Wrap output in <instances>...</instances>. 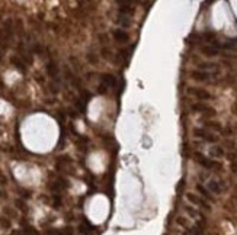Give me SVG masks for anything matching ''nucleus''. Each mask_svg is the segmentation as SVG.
<instances>
[{
  "label": "nucleus",
  "instance_id": "f257e3e1",
  "mask_svg": "<svg viewBox=\"0 0 237 235\" xmlns=\"http://www.w3.org/2000/svg\"><path fill=\"white\" fill-rule=\"evenodd\" d=\"M195 157H197L198 163H199L202 167H205V168H221V164H220V163L212 161V160H209V158L204 157L202 154H199V153H197V154H195Z\"/></svg>",
  "mask_w": 237,
  "mask_h": 235
},
{
  "label": "nucleus",
  "instance_id": "f03ea898",
  "mask_svg": "<svg viewBox=\"0 0 237 235\" xmlns=\"http://www.w3.org/2000/svg\"><path fill=\"white\" fill-rule=\"evenodd\" d=\"M186 199H188L191 203L198 205L199 208H202V209H205V210H211V206L208 205V202H207V200H204V199H201L199 196L194 195V193H186Z\"/></svg>",
  "mask_w": 237,
  "mask_h": 235
},
{
  "label": "nucleus",
  "instance_id": "7ed1b4c3",
  "mask_svg": "<svg viewBox=\"0 0 237 235\" xmlns=\"http://www.w3.org/2000/svg\"><path fill=\"white\" fill-rule=\"evenodd\" d=\"M194 135L198 136V138H202L207 142H217L218 141V138L215 135H212V134H209V132H207V131H204L201 128H195L194 129Z\"/></svg>",
  "mask_w": 237,
  "mask_h": 235
},
{
  "label": "nucleus",
  "instance_id": "20e7f679",
  "mask_svg": "<svg viewBox=\"0 0 237 235\" xmlns=\"http://www.w3.org/2000/svg\"><path fill=\"white\" fill-rule=\"evenodd\" d=\"M191 94H194L195 97H198V99H201V100H207V99H211V94L207 91V90H204V89H197V87H191L189 90H188Z\"/></svg>",
  "mask_w": 237,
  "mask_h": 235
},
{
  "label": "nucleus",
  "instance_id": "39448f33",
  "mask_svg": "<svg viewBox=\"0 0 237 235\" xmlns=\"http://www.w3.org/2000/svg\"><path fill=\"white\" fill-rule=\"evenodd\" d=\"M194 112H201V113H208V115H215V110L207 105H202V103H195L191 106Z\"/></svg>",
  "mask_w": 237,
  "mask_h": 235
},
{
  "label": "nucleus",
  "instance_id": "423d86ee",
  "mask_svg": "<svg viewBox=\"0 0 237 235\" xmlns=\"http://www.w3.org/2000/svg\"><path fill=\"white\" fill-rule=\"evenodd\" d=\"M201 51H202V54H205L207 57H214V55H217V54H218V49H217L215 46H209V45L202 46V48H201Z\"/></svg>",
  "mask_w": 237,
  "mask_h": 235
},
{
  "label": "nucleus",
  "instance_id": "0eeeda50",
  "mask_svg": "<svg viewBox=\"0 0 237 235\" xmlns=\"http://www.w3.org/2000/svg\"><path fill=\"white\" fill-rule=\"evenodd\" d=\"M185 210H186L192 218H195V219H198V221H204L202 213H201V212H198L197 209H194V208H191V206H185Z\"/></svg>",
  "mask_w": 237,
  "mask_h": 235
},
{
  "label": "nucleus",
  "instance_id": "6e6552de",
  "mask_svg": "<svg viewBox=\"0 0 237 235\" xmlns=\"http://www.w3.org/2000/svg\"><path fill=\"white\" fill-rule=\"evenodd\" d=\"M208 77H211V74L209 73H204V71H192V78H195V80H199V81H204V80H207Z\"/></svg>",
  "mask_w": 237,
  "mask_h": 235
},
{
  "label": "nucleus",
  "instance_id": "1a4fd4ad",
  "mask_svg": "<svg viewBox=\"0 0 237 235\" xmlns=\"http://www.w3.org/2000/svg\"><path fill=\"white\" fill-rule=\"evenodd\" d=\"M197 190H198V192H199V193H201L202 196H204L205 199H208V200H211V202L214 200V197L211 196L209 190H208V189H205L204 186H201V184H197Z\"/></svg>",
  "mask_w": 237,
  "mask_h": 235
},
{
  "label": "nucleus",
  "instance_id": "9d476101",
  "mask_svg": "<svg viewBox=\"0 0 237 235\" xmlns=\"http://www.w3.org/2000/svg\"><path fill=\"white\" fill-rule=\"evenodd\" d=\"M102 81L105 83V86H115V83H117V80H115V77L112 74H103L102 76Z\"/></svg>",
  "mask_w": 237,
  "mask_h": 235
},
{
  "label": "nucleus",
  "instance_id": "9b49d317",
  "mask_svg": "<svg viewBox=\"0 0 237 235\" xmlns=\"http://www.w3.org/2000/svg\"><path fill=\"white\" fill-rule=\"evenodd\" d=\"M114 37H115V39L122 41V42H127V41L129 39L128 34H127V32H124V31H115V32H114Z\"/></svg>",
  "mask_w": 237,
  "mask_h": 235
},
{
  "label": "nucleus",
  "instance_id": "f8f14e48",
  "mask_svg": "<svg viewBox=\"0 0 237 235\" xmlns=\"http://www.w3.org/2000/svg\"><path fill=\"white\" fill-rule=\"evenodd\" d=\"M208 189H209V192L217 193V195L221 192V189H220L218 183H217V182H214V180H209V182H208Z\"/></svg>",
  "mask_w": 237,
  "mask_h": 235
},
{
  "label": "nucleus",
  "instance_id": "ddd939ff",
  "mask_svg": "<svg viewBox=\"0 0 237 235\" xmlns=\"http://www.w3.org/2000/svg\"><path fill=\"white\" fill-rule=\"evenodd\" d=\"M209 154L212 157H221L224 154V151L221 150V147H212V148L209 150Z\"/></svg>",
  "mask_w": 237,
  "mask_h": 235
},
{
  "label": "nucleus",
  "instance_id": "4468645a",
  "mask_svg": "<svg viewBox=\"0 0 237 235\" xmlns=\"http://www.w3.org/2000/svg\"><path fill=\"white\" fill-rule=\"evenodd\" d=\"M204 125H205L207 128H212V129H215V131H221V125H220L218 122H209V120H207V122H204Z\"/></svg>",
  "mask_w": 237,
  "mask_h": 235
},
{
  "label": "nucleus",
  "instance_id": "2eb2a0df",
  "mask_svg": "<svg viewBox=\"0 0 237 235\" xmlns=\"http://www.w3.org/2000/svg\"><path fill=\"white\" fill-rule=\"evenodd\" d=\"M22 232H23V235H40V232L35 228H32V227H25Z\"/></svg>",
  "mask_w": 237,
  "mask_h": 235
},
{
  "label": "nucleus",
  "instance_id": "dca6fc26",
  "mask_svg": "<svg viewBox=\"0 0 237 235\" xmlns=\"http://www.w3.org/2000/svg\"><path fill=\"white\" fill-rule=\"evenodd\" d=\"M188 234H191V235H204L199 227H189V228H188Z\"/></svg>",
  "mask_w": 237,
  "mask_h": 235
},
{
  "label": "nucleus",
  "instance_id": "f3484780",
  "mask_svg": "<svg viewBox=\"0 0 237 235\" xmlns=\"http://www.w3.org/2000/svg\"><path fill=\"white\" fill-rule=\"evenodd\" d=\"M178 224H179V225H182V227H185L186 229L189 228V222H188L185 218H178Z\"/></svg>",
  "mask_w": 237,
  "mask_h": 235
},
{
  "label": "nucleus",
  "instance_id": "a211bd4d",
  "mask_svg": "<svg viewBox=\"0 0 237 235\" xmlns=\"http://www.w3.org/2000/svg\"><path fill=\"white\" fill-rule=\"evenodd\" d=\"M12 63H13V64H16V67H18L22 73H25V68H23V65H22V63H21V61H18L16 58H12Z\"/></svg>",
  "mask_w": 237,
  "mask_h": 235
},
{
  "label": "nucleus",
  "instance_id": "6ab92c4d",
  "mask_svg": "<svg viewBox=\"0 0 237 235\" xmlns=\"http://www.w3.org/2000/svg\"><path fill=\"white\" fill-rule=\"evenodd\" d=\"M217 67V64H201L199 65V68H202V70H209V68H215Z\"/></svg>",
  "mask_w": 237,
  "mask_h": 235
},
{
  "label": "nucleus",
  "instance_id": "aec40b11",
  "mask_svg": "<svg viewBox=\"0 0 237 235\" xmlns=\"http://www.w3.org/2000/svg\"><path fill=\"white\" fill-rule=\"evenodd\" d=\"M132 12H134V9H129L128 6H125V7H121V13H124V15H125V13H129V15H131Z\"/></svg>",
  "mask_w": 237,
  "mask_h": 235
},
{
  "label": "nucleus",
  "instance_id": "412c9836",
  "mask_svg": "<svg viewBox=\"0 0 237 235\" xmlns=\"http://www.w3.org/2000/svg\"><path fill=\"white\" fill-rule=\"evenodd\" d=\"M16 205H18V208H19V209L26 210V208H25V205H23V202H22V200H16Z\"/></svg>",
  "mask_w": 237,
  "mask_h": 235
},
{
  "label": "nucleus",
  "instance_id": "4be33fe9",
  "mask_svg": "<svg viewBox=\"0 0 237 235\" xmlns=\"http://www.w3.org/2000/svg\"><path fill=\"white\" fill-rule=\"evenodd\" d=\"M0 183H1V184H6V177L1 174V171H0Z\"/></svg>",
  "mask_w": 237,
  "mask_h": 235
},
{
  "label": "nucleus",
  "instance_id": "5701e85b",
  "mask_svg": "<svg viewBox=\"0 0 237 235\" xmlns=\"http://www.w3.org/2000/svg\"><path fill=\"white\" fill-rule=\"evenodd\" d=\"M1 225H3V227H10V222H9V221H4V219H3V221H1Z\"/></svg>",
  "mask_w": 237,
  "mask_h": 235
},
{
  "label": "nucleus",
  "instance_id": "b1692460",
  "mask_svg": "<svg viewBox=\"0 0 237 235\" xmlns=\"http://www.w3.org/2000/svg\"><path fill=\"white\" fill-rule=\"evenodd\" d=\"M0 197H6V195H3V192H0Z\"/></svg>",
  "mask_w": 237,
  "mask_h": 235
},
{
  "label": "nucleus",
  "instance_id": "393cba45",
  "mask_svg": "<svg viewBox=\"0 0 237 235\" xmlns=\"http://www.w3.org/2000/svg\"><path fill=\"white\" fill-rule=\"evenodd\" d=\"M182 235H191V234H188V232H185V234H182Z\"/></svg>",
  "mask_w": 237,
  "mask_h": 235
}]
</instances>
